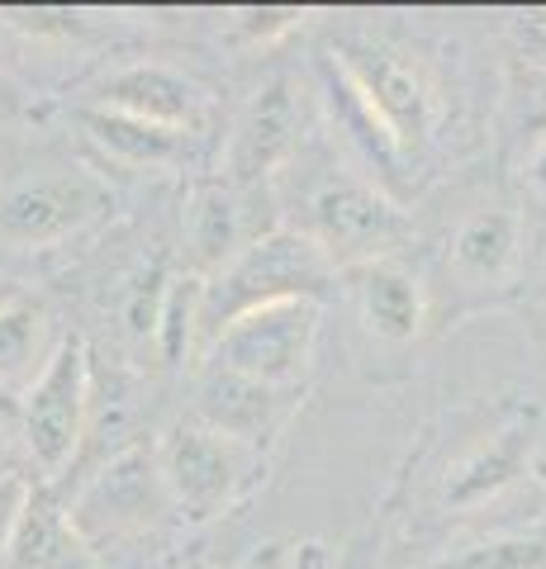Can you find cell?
<instances>
[{"mask_svg": "<svg viewBox=\"0 0 546 569\" xmlns=\"http://www.w3.org/2000/svg\"><path fill=\"white\" fill-rule=\"evenodd\" d=\"M338 266L314 242L305 228H271L252 238L224 271L205 284L200 323L209 328V342L242 313H257L267 305H290V299H319L332 290Z\"/></svg>", "mask_w": 546, "mask_h": 569, "instance_id": "obj_1", "label": "cell"}, {"mask_svg": "<svg viewBox=\"0 0 546 569\" xmlns=\"http://www.w3.org/2000/svg\"><path fill=\"white\" fill-rule=\"evenodd\" d=\"M314 337H319V305H309V299L267 305L257 313L234 318L209 342V370L286 395L290 385L305 380L314 361Z\"/></svg>", "mask_w": 546, "mask_h": 569, "instance_id": "obj_2", "label": "cell"}, {"mask_svg": "<svg viewBox=\"0 0 546 569\" xmlns=\"http://www.w3.org/2000/svg\"><path fill=\"white\" fill-rule=\"evenodd\" d=\"M305 233L332 257V266L361 271L371 261H390L395 247L409 238V219L385 190L332 176L309 194V228Z\"/></svg>", "mask_w": 546, "mask_h": 569, "instance_id": "obj_3", "label": "cell"}, {"mask_svg": "<svg viewBox=\"0 0 546 569\" xmlns=\"http://www.w3.org/2000/svg\"><path fill=\"white\" fill-rule=\"evenodd\" d=\"M86 395H91V356L72 332L58 342V351L48 356V366L24 395V447L43 475L67 470V460L77 456L86 427Z\"/></svg>", "mask_w": 546, "mask_h": 569, "instance_id": "obj_4", "label": "cell"}, {"mask_svg": "<svg viewBox=\"0 0 546 569\" xmlns=\"http://www.w3.org/2000/svg\"><path fill=\"white\" fill-rule=\"evenodd\" d=\"M338 71L380 114L385 129L399 138L404 152H409L414 142L428 138V129H433V91H428L423 71L409 58H399V52L380 48V43L347 39V43H338Z\"/></svg>", "mask_w": 546, "mask_h": 569, "instance_id": "obj_5", "label": "cell"}, {"mask_svg": "<svg viewBox=\"0 0 546 569\" xmlns=\"http://www.w3.org/2000/svg\"><path fill=\"white\" fill-rule=\"evenodd\" d=\"M110 209V190L86 171H62V176H39L0 194V238L6 242H58L77 228L96 223Z\"/></svg>", "mask_w": 546, "mask_h": 569, "instance_id": "obj_6", "label": "cell"}, {"mask_svg": "<svg viewBox=\"0 0 546 569\" xmlns=\"http://www.w3.org/2000/svg\"><path fill=\"white\" fill-rule=\"evenodd\" d=\"M162 485L190 518H215L242 479V441L209 422H181L162 447Z\"/></svg>", "mask_w": 546, "mask_h": 569, "instance_id": "obj_7", "label": "cell"}, {"mask_svg": "<svg viewBox=\"0 0 546 569\" xmlns=\"http://www.w3.org/2000/svg\"><path fill=\"white\" fill-rule=\"evenodd\" d=\"M299 142V104H295V86L286 77L267 81L261 91L248 100L242 110L234 142H228V176L238 186H257L286 162Z\"/></svg>", "mask_w": 546, "mask_h": 569, "instance_id": "obj_8", "label": "cell"}, {"mask_svg": "<svg viewBox=\"0 0 546 569\" xmlns=\"http://www.w3.org/2000/svg\"><path fill=\"white\" fill-rule=\"evenodd\" d=\"M100 104L133 119L167 123V129H190L200 114V86L162 62H138L100 86Z\"/></svg>", "mask_w": 546, "mask_h": 569, "instance_id": "obj_9", "label": "cell"}, {"mask_svg": "<svg viewBox=\"0 0 546 569\" xmlns=\"http://www.w3.org/2000/svg\"><path fill=\"white\" fill-rule=\"evenodd\" d=\"M6 569H96V556L81 541L77 522L43 489H33L10 537Z\"/></svg>", "mask_w": 546, "mask_h": 569, "instance_id": "obj_10", "label": "cell"}, {"mask_svg": "<svg viewBox=\"0 0 546 569\" xmlns=\"http://www.w3.org/2000/svg\"><path fill=\"white\" fill-rule=\"evenodd\" d=\"M357 295L366 309V323L385 342H409L423 328V284L409 276L404 266L390 261H371L357 271Z\"/></svg>", "mask_w": 546, "mask_h": 569, "instance_id": "obj_11", "label": "cell"}, {"mask_svg": "<svg viewBox=\"0 0 546 569\" xmlns=\"http://www.w3.org/2000/svg\"><path fill=\"white\" fill-rule=\"evenodd\" d=\"M200 399H205V422L215 427V432L234 437V441H257L276 422L280 389H267V385H252V380L209 370Z\"/></svg>", "mask_w": 546, "mask_h": 569, "instance_id": "obj_12", "label": "cell"}, {"mask_svg": "<svg viewBox=\"0 0 546 569\" xmlns=\"http://www.w3.org/2000/svg\"><path fill=\"white\" fill-rule=\"evenodd\" d=\"M81 123L105 152L119 157V162H133V167H167V162H176V152H181V142H186V129H167V123H152V119H133V114L105 110V104L86 110Z\"/></svg>", "mask_w": 546, "mask_h": 569, "instance_id": "obj_13", "label": "cell"}, {"mask_svg": "<svg viewBox=\"0 0 546 569\" xmlns=\"http://www.w3.org/2000/svg\"><path fill=\"white\" fill-rule=\"evenodd\" d=\"M190 252H196V266L205 271H224L228 261H234L242 247V209H238V194L228 190L224 181H209L196 190V200H190Z\"/></svg>", "mask_w": 546, "mask_h": 569, "instance_id": "obj_14", "label": "cell"}, {"mask_svg": "<svg viewBox=\"0 0 546 569\" xmlns=\"http://www.w3.org/2000/svg\"><path fill=\"white\" fill-rule=\"evenodd\" d=\"M518 257V219L504 209H480L456 228L451 238V266L475 280H495L504 276Z\"/></svg>", "mask_w": 546, "mask_h": 569, "instance_id": "obj_15", "label": "cell"}, {"mask_svg": "<svg viewBox=\"0 0 546 569\" xmlns=\"http://www.w3.org/2000/svg\"><path fill=\"white\" fill-rule=\"evenodd\" d=\"M523 466V451H518V441H495L489 451H475L470 460H461L451 475H447V489L443 498L447 503H480L485 493H495L499 485H508V479L518 475Z\"/></svg>", "mask_w": 546, "mask_h": 569, "instance_id": "obj_16", "label": "cell"}, {"mask_svg": "<svg viewBox=\"0 0 546 569\" xmlns=\"http://www.w3.org/2000/svg\"><path fill=\"white\" fill-rule=\"evenodd\" d=\"M542 565H546V537H495L433 560L428 569H542Z\"/></svg>", "mask_w": 546, "mask_h": 569, "instance_id": "obj_17", "label": "cell"}, {"mask_svg": "<svg viewBox=\"0 0 546 569\" xmlns=\"http://www.w3.org/2000/svg\"><path fill=\"white\" fill-rule=\"evenodd\" d=\"M39 328H43V313L39 305L10 295L0 305V380L20 376V370L33 361V347H39Z\"/></svg>", "mask_w": 546, "mask_h": 569, "instance_id": "obj_18", "label": "cell"}, {"mask_svg": "<svg viewBox=\"0 0 546 569\" xmlns=\"http://www.w3.org/2000/svg\"><path fill=\"white\" fill-rule=\"evenodd\" d=\"M6 20H10L14 29L33 33V39H72V33L86 29L81 14H77V10H67V6H39V10L14 6V10H6Z\"/></svg>", "mask_w": 546, "mask_h": 569, "instance_id": "obj_19", "label": "cell"}, {"mask_svg": "<svg viewBox=\"0 0 546 569\" xmlns=\"http://www.w3.org/2000/svg\"><path fill=\"white\" fill-rule=\"evenodd\" d=\"M299 20H305V10H295V6H261V10H238L234 24L248 43H271L280 33L299 29Z\"/></svg>", "mask_w": 546, "mask_h": 569, "instance_id": "obj_20", "label": "cell"}, {"mask_svg": "<svg viewBox=\"0 0 546 569\" xmlns=\"http://www.w3.org/2000/svg\"><path fill=\"white\" fill-rule=\"evenodd\" d=\"M29 485L20 475H10V470H0V565H6V550H10V537H14V527H20V512L29 503Z\"/></svg>", "mask_w": 546, "mask_h": 569, "instance_id": "obj_21", "label": "cell"}, {"mask_svg": "<svg viewBox=\"0 0 546 569\" xmlns=\"http://www.w3.org/2000/svg\"><path fill=\"white\" fill-rule=\"evenodd\" d=\"M527 186H533V194H537V200H546V138L537 142L533 162H527Z\"/></svg>", "mask_w": 546, "mask_h": 569, "instance_id": "obj_22", "label": "cell"}, {"mask_svg": "<svg viewBox=\"0 0 546 569\" xmlns=\"http://www.w3.org/2000/svg\"><path fill=\"white\" fill-rule=\"evenodd\" d=\"M20 104H24V96H20V86H14L10 77H0V119L20 114Z\"/></svg>", "mask_w": 546, "mask_h": 569, "instance_id": "obj_23", "label": "cell"}, {"mask_svg": "<svg viewBox=\"0 0 546 569\" xmlns=\"http://www.w3.org/2000/svg\"><path fill=\"white\" fill-rule=\"evenodd\" d=\"M523 33H533V43H537V52H546V14H527V24H523Z\"/></svg>", "mask_w": 546, "mask_h": 569, "instance_id": "obj_24", "label": "cell"}, {"mask_svg": "<svg viewBox=\"0 0 546 569\" xmlns=\"http://www.w3.org/2000/svg\"><path fill=\"white\" fill-rule=\"evenodd\" d=\"M10 466V441H6V432H0V470Z\"/></svg>", "mask_w": 546, "mask_h": 569, "instance_id": "obj_25", "label": "cell"}, {"mask_svg": "<svg viewBox=\"0 0 546 569\" xmlns=\"http://www.w3.org/2000/svg\"><path fill=\"white\" fill-rule=\"evenodd\" d=\"M537 470H542V475H546V447H542V456H537Z\"/></svg>", "mask_w": 546, "mask_h": 569, "instance_id": "obj_26", "label": "cell"}, {"mask_svg": "<svg viewBox=\"0 0 546 569\" xmlns=\"http://www.w3.org/2000/svg\"><path fill=\"white\" fill-rule=\"evenodd\" d=\"M257 569H261V565H257Z\"/></svg>", "mask_w": 546, "mask_h": 569, "instance_id": "obj_27", "label": "cell"}]
</instances>
